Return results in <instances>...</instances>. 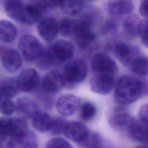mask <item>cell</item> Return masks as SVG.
Segmentation results:
<instances>
[{
    "mask_svg": "<svg viewBox=\"0 0 148 148\" xmlns=\"http://www.w3.org/2000/svg\"><path fill=\"white\" fill-rule=\"evenodd\" d=\"M147 93L145 80L135 76L124 75L118 80L114 92V99L120 105H127L135 102Z\"/></svg>",
    "mask_w": 148,
    "mask_h": 148,
    "instance_id": "1",
    "label": "cell"
},
{
    "mask_svg": "<svg viewBox=\"0 0 148 148\" xmlns=\"http://www.w3.org/2000/svg\"><path fill=\"white\" fill-rule=\"evenodd\" d=\"M18 47L23 58L27 62L36 61L44 49L39 39L30 35L22 36L18 41Z\"/></svg>",
    "mask_w": 148,
    "mask_h": 148,
    "instance_id": "2",
    "label": "cell"
},
{
    "mask_svg": "<svg viewBox=\"0 0 148 148\" xmlns=\"http://www.w3.org/2000/svg\"><path fill=\"white\" fill-rule=\"evenodd\" d=\"M87 71V65L85 61L76 58L65 64L62 74L65 80L71 84H77L85 79Z\"/></svg>",
    "mask_w": 148,
    "mask_h": 148,
    "instance_id": "3",
    "label": "cell"
},
{
    "mask_svg": "<svg viewBox=\"0 0 148 148\" xmlns=\"http://www.w3.org/2000/svg\"><path fill=\"white\" fill-rule=\"evenodd\" d=\"M91 69L94 74L114 77L118 72V66L113 59L106 54H95L91 61Z\"/></svg>",
    "mask_w": 148,
    "mask_h": 148,
    "instance_id": "4",
    "label": "cell"
},
{
    "mask_svg": "<svg viewBox=\"0 0 148 148\" xmlns=\"http://www.w3.org/2000/svg\"><path fill=\"white\" fill-rule=\"evenodd\" d=\"M73 37L77 45L82 49H85L91 45L95 40V36L88 19L77 20Z\"/></svg>",
    "mask_w": 148,
    "mask_h": 148,
    "instance_id": "5",
    "label": "cell"
},
{
    "mask_svg": "<svg viewBox=\"0 0 148 148\" xmlns=\"http://www.w3.org/2000/svg\"><path fill=\"white\" fill-rule=\"evenodd\" d=\"M39 82V74L34 68L24 69L16 78L18 90L24 92H31L35 90Z\"/></svg>",
    "mask_w": 148,
    "mask_h": 148,
    "instance_id": "6",
    "label": "cell"
},
{
    "mask_svg": "<svg viewBox=\"0 0 148 148\" xmlns=\"http://www.w3.org/2000/svg\"><path fill=\"white\" fill-rule=\"evenodd\" d=\"M114 54L119 61L124 65H130L132 62L140 56L139 48L133 45L124 42L116 44Z\"/></svg>",
    "mask_w": 148,
    "mask_h": 148,
    "instance_id": "7",
    "label": "cell"
},
{
    "mask_svg": "<svg viewBox=\"0 0 148 148\" xmlns=\"http://www.w3.org/2000/svg\"><path fill=\"white\" fill-rule=\"evenodd\" d=\"M65 80L62 74L58 70L53 69L48 72L42 80V89L47 93L54 94L64 87Z\"/></svg>",
    "mask_w": 148,
    "mask_h": 148,
    "instance_id": "8",
    "label": "cell"
},
{
    "mask_svg": "<svg viewBox=\"0 0 148 148\" xmlns=\"http://www.w3.org/2000/svg\"><path fill=\"white\" fill-rule=\"evenodd\" d=\"M114 84V77L94 74L90 80L92 91L99 95H107L110 92Z\"/></svg>",
    "mask_w": 148,
    "mask_h": 148,
    "instance_id": "9",
    "label": "cell"
},
{
    "mask_svg": "<svg viewBox=\"0 0 148 148\" xmlns=\"http://www.w3.org/2000/svg\"><path fill=\"white\" fill-rule=\"evenodd\" d=\"M80 98L72 94H66L60 96L57 100L56 107L59 113L63 116H71L79 106Z\"/></svg>",
    "mask_w": 148,
    "mask_h": 148,
    "instance_id": "10",
    "label": "cell"
},
{
    "mask_svg": "<svg viewBox=\"0 0 148 148\" xmlns=\"http://www.w3.org/2000/svg\"><path fill=\"white\" fill-rule=\"evenodd\" d=\"M50 49L57 61L60 62L70 60L75 53L73 45L71 42L64 39L56 41Z\"/></svg>",
    "mask_w": 148,
    "mask_h": 148,
    "instance_id": "11",
    "label": "cell"
},
{
    "mask_svg": "<svg viewBox=\"0 0 148 148\" xmlns=\"http://www.w3.org/2000/svg\"><path fill=\"white\" fill-rule=\"evenodd\" d=\"M15 110L23 119H30L39 110L37 102L28 97H21L17 99Z\"/></svg>",
    "mask_w": 148,
    "mask_h": 148,
    "instance_id": "12",
    "label": "cell"
},
{
    "mask_svg": "<svg viewBox=\"0 0 148 148\" xmlns=\"http://www.w3.org/2000/svg\"><path fill=\"white\" fill-rule=\"evenodd\" d=\"M46 9L43 1H32L25 2V14L24 24L33 25L42 17L43 12Z\"/></svg>",
    "mask_w": 148,
    "mask_h": 148,
    "instance_id": "13",
    "label": "cell"
},
{
    "mask_svg": "<svg viewBox=\"0 0 148 148\" xmlns=\"http://www.w3.org/2000/svg\"><path fill=\"white\" fill-rule=\"evenodd\" d=\"M38 32L43 40L51 42L58 34V21L53 17L45 18L39 23Z\"/></svg>",
    "mask_w": 148,
    "mask_h": 148,
    "instance_id": "14",
    "label": "cell"
},
{
    "mask_svg": "<svg viewBox=\"0 0 148 148\" xmlns=\"http://www.w3.org/2000/svg\"><path fill=\"white\" fill-rule=\"evenodd\" d=\"M87 127L80 121H68L66 124L64 134L69 139L76 142H81L88 134Z\"/></svg>",
    "mask_w": 148,
    "mask_h": 148,
    "instance_id": "15",
    "label": "cell"
},
{
    "mask_svg": "<svg viewBox=\"0 0 148 148\" xmlns=\"http://www.w3.org/2000/svg\"><path fill=\"white\" fill-rule=\"evenodd\" d=\"M3 8L6 15L12 20L24 24L25 2L22 1L10 0L3 1Z\"/></svg>",
    "mask_w": 148,
    "mask_h": 148,
    "instance_id": "16",
    "label": "cell"
},
{
    "mask_svg": "<svg viewBox=\"0 0 148 148\" xmlns=\"http://www.w3.org/2000/svg\"><path fill=\"white\" fill-rule=\"evenodd\" d=\"M134 120V117L129 113L119 109L109 117L108 123L116 130L124 131L128 129Z\"/></svg>",
    "mask_w": 148,
    "mask_h": 148,
    "instance_id": "17",
    "label": "cell"
},
{
    "mask_svg": "<svg viewBox=\"0 0 148 148\" xmlns=\"http://www.w3.org/2000/svg\"><path fill=\"white\" fill-rule=\"evenodd\" d=\"M22 62L20 54L14 49L6 50L2 57L3 66L9 73L16 72L20 68Z\"/></svg>",
    "mask_w": 148,
    "mask_h": 148,
    "instance_id": "18",
    "label": "cell"
},
{
    "mask_svg": "<svg viewBox=\"0 0 148 148\" xmlns=\"http://www.w3.org/2000/svg\"><path fill=\"white\" fill-rule=\"evenodd\" d=\"M127 130L128 136L132 140L142 145H146L147 124L134 119Z\"/></svg>",
    "mask_w": 148,
    "mask_h": 148,
    "instance_id": "19",
    "label": "cell"
},
{
    "mask_svg": "<svg viewBox=\"0 0 148 148\" xmlns=\"http://www.w3.org/2000/svg\"><path fill=\"white\" fill-rule=\"evenodd\" d=\"M8 148H38L37 138L34 132L28 131L24 135L13 139H9Z\"/></svg>",
    "mask_w": 148,
    "mask_h": 148,
    "instance_id": "20",
    "label": "cell"
},
{
    "mask_svg": "<svg viewBox=\"0 0 148 148\" xmlns=\"http://www.w3.org/2000/svg\"><path fill=\"white\" fill-rule=\"evenodd\" d=\"M108 12L113 18L131 13L134 10V4L130 1H111L107 5Z\"/></svg>",
    "mask_w": 148,
    "mask_h": 148,
    "instance_id": "21",
    "label": "cell"
},
{
    "mask_svg": "<svg viewBox=\"0 0 148 148\" xmlns=\"http://www.w3.org/2000/svg\"><path fill=\"white\" fill-rule=\"evenodd\" d=\"M9 139L21 136L29 131L27 122L21 117L9 118Z\"/></svg>",
    "mask_w": 148,
    "mask_h": 148,
    "instance_id": "22",
    "label": "cell"
},
{
    "mask_svg": "<svg viewBox=\"0 0 148 148\" xmlns=\"http://www.w3.org/2000/svg\"><path fill=\"white\" fill-rule=\"evenodd\" d=\"M31 119L32 125L36 131L41 133L49 132L53 118L48 113L39 111Z\"/></svg>",
    "mask_w": 148,
    "mask_h": 148,
    "instance_id": "23",
    "label": "cell"
},
{
    "mask_svg": "<svg viewBox=\"0 0 148 148\" xmlns=\"http://www.w3.org/2000/svg\"><path fill=\"white\" fill-rule=\"evenodd\" d=\"M15 25L8 20H0V40L5 43H11L17 36Z\"/></svg>",
    "mask_w": 148,
    "mask_h": 148,
    "instance_id": "24",
    "label": "cell"
},
{
    "mask_svg": "<svg viewBox=\"0 0 148 148\" xmlns=\"http://www.w3.org/2000/svg\"><path fill=\"white\" fill-rule=\"evenodd\" d=\"M140 20L135 15H130L127 17L122 24L123 31L124 35L130 39H134L138 36V27Z\"/></svg>",
    "mask_w": 148,
    "mask_h": 148,
    "instance_id": "25",
    "label": "cell"
},
{
    "mask_svg": "<svg viewBox=\"0 0 148 148\" xmlns=\"http://www.w3.org/2000/svg\"><path fill=\"white\" fill-rule=\"evenodd\" d=\"M16 79L7 78L0 84V94L4 99H10L14 97L18 92Z\"/></svg>",
    "mask_w": 148,
    "mask_h": 148,
    "instance_id": "26",
    "label": "cell"
},
{
    "mask_svg": "<svg viewBox=\"0 0 148 148\" xmlns=\"http://www.w3.org/2000/svg\"><path fill=\"white\" fill-rule=\"evenodd\" d=\"M35 61L38 66L43 70L50 69L57 62L50 48L43 49Z\"/></svg>",
    "mask_w": 148,
    "mask_h": 148,
    "instance_id": "27",
    "label": "cell"
},
{
    "mask_svg": "<svg viewBox=\"0 0 148 148\" xmlns=\"http://www.w3.org/2000/svg\"><path fill=\"white\" fill-rule=\"evenodd\" d=\"M77 20L64 17L58 21V33L65 37H73Z\"/></svg>",
    "mask_w": 148,
    "mask_h": 148,
    "instance_id": "28",
    "label": "cell"
},
{
    "mask_svg": "<svg viewBox=\"0 0 148 148\" xmlns=\"http://www.w3.org/2000/svg\"><path fill=\"white\" fill-rule=\"evenodd\" d=\"M77 145L80 148H101L102 139L99 134L89 131L87 136L77 143Z\"/></svg>",
    "mask_w": 148,
    "mask_h": 148,
    "instance_id": "29",
    "label": "cell"
},
{
    "mask_svg": "<svg viewBox=\"0 0 148 148\" xmlns=\"http://www.w3.org/2000/svg\"><path fill=\"white\" fill-rule=\"evenodd\" d=\"M84 2L82 1H60V7L62 10L69 16H76L83 9Z\"/></svg>",
    "mask_w": 148,
    "mask_h": 148,
    "instance_id": "30",
    "label": "cell"
},
{
    "mask_svg": "<svg viewBox=\"0 0 148 148\" xmlns=\"http://www.w3.org/2000/svg\"><path fill=\"white\" fill-rule=\"evenodd\" d=\"M131 70L134 74L144 77L147 75V58L145 56H140L130 65Z\"/></svg>",
    "mask_w": 148,
    "mask_h": 148,
    "instance_id": "31",
    "label": "cell"
},
{
    "mask_svg": "<svg viewBox=\"0 0 148 148\" xmlns=\"http://www.w3.org/2000/svg\"><path fill=\"white\" fill-rule=\"evenodd\" d=\"M97 108L95 106L90 102H84L80 109V116L85 121L92 120L96 116Z\"/></svg>",
    "mask_w": 148,
    "mask_h": 148,
    "instance_id": "32",
    "label": "cell"
},
{
    "mask_svg": "<svg viewBox=\"0 0 148 148\" xmlns=\"http://www.w3.org/2000/svg\"><path fill=\"white\" fill-rule=\"evenodd\" d=\"M68 120L63 117L53 118L49 132L53 135H58L64 134V131Z\"/></svg>",
    "mask_w": 148,
    "mask_h": 148,
    "instance_id": "33",
    "label": "cell"
},
{
    "mask_svg": "<svg viewBox=\"0 0 148 148\" xmlns=\"http://www.w3.org/2000/svg\"><path fill=\"white\" fill-rule=\"evenodd\" d=\"M45 148H73V147L64 138L55 137L47 142Z\"/></svg>",
    "mask_w": 148,
    "mask_h": 148,
    "instance_id": "34",
    "label": "cell"
},
{
    "mask_svg": "<svg viewBox=\"0 0 148 148\" xmlns=\"http://www.w3.org/2000/svg\"><path fill=\"white\" fill-rule=\"evenodd\" d=\"M15 111V104L10 99H4L0 103V112L5 116L12 115Z\"/></svg>",
    "mask_w": 148,
    "mask_h": 148,
    "instance_id": "35",
    "label": "cell"
},
{
    "mask_svg": "<svg viewBox=\"0 0 148 148\" xmlns=\"http://www.w3.org/2000/svg\"><path fill=\"white\" fill-rule=\"evenodd\" d=\"M9 118L0 117V143L5 142L9 138Z\"/></svg>",
    "mask_w": 148,
    "mask_h": 148,
    "instance_id": "36",
    "label": "cell"
},
{
    "mask_svg": "<svg viewBox=\"0 0 148 148\" xmlns=\"http://www.w3.org/2000/svg\"><path fill=\"white\" fill-rule=\"evenodd\" d=\"M138 35L139 36L144 45L147 46V19L140 20L138 27Z\"/></svg>",
    "mask_w": 148,
    "mask_h": 148,
    "instance_id": "37",
    "label": "cell"
},
{
    "mask_svg": "<svg viewBox=\"0 0 148 148\" xmlns=\"http://www.w3.org/2000/svg\"><path fill=\"white\" fill-rule=\"evenodd\" d=\"M117 29V25L115 21L113 20H108L103 25L102 32L105 35L114 34Z\"/></svg>",
    "mask_w": 148,
    "mask_h": 148,
    "instance_id": "38",
    "label": "cell"
},
{
    "mask_svg": "<svg viewBox=\"0 0 148 148\" xmlns=\"http://www.w3.org/2000/svg\"><path fill=\"white\" fill-rule=\"evenodd\" d=\"M148 105L147 103L142 105L139 109L138 116L139 120L144 123L147 124Z\"/></svg>",
    "mask_w": 148,
    "mask_h": 148,
    "instance_id": "39",
    "label": "cell"
},
{
    "mask_svg": "<svg viewBox=\"0 0 148 148\" xmlns=\"http://www.w3.org/2000/svg\"><path fill=\"white\" fill-rule=\"evenodd\" d=\"M139 10L140 15L146 19L147 17V1L146 0L142 1L140 2Z\"/></svg>",
    "mask_w": 148,
    "mask_h": 148,
    "instance_id": "40",
    "label": "cell"
},
{
    "mask_svg": "<svg viewBox=\"0 0 148 148\" xmlns=\"http://www.w3.org/2000/svg\"><path fill=\"white\" fill-rule=\"evenodd\" d=\"M43 2L47 8H57L60 6V1H43Z\"/></svg>",
    "mask_w": 148,
    "mask_h": 148,
    "instance_id": "41",
    "label": "cell"
},
{
    "mask_svg": "<svg viewBox=\"0 0 148 148\" xmlns=\"http://www.w3.org/2000/svg\"><path fill=\"white\" fill-rule=\"evenodd\" d=\"M134 148H147V146L146 145H140L136 146Z\"/></svg>",
    "mask_w": 148,
    "mask_h": 148,
    "instance_id": "42",
    "label": "cell"
},
{
    "mask_svg": "<svg viewBox=\"0 0 148 148\" xmlns=\"http://www.w3.org/2000/svg\"><path fill=\"white\" fill-rule=\"evenodd\" d=\"M1 98H2V97H1V94H0V102H1Z\"/></svg>",
    "mask_w": 148,
    "mask_h": 148,
    "instance_id": "43",
    "label": "cell"
}]
</instances>
